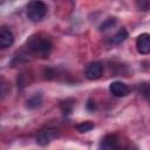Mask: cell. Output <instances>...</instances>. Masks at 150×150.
Masks as SVG:
<instances>
[{"instance_id": "obj_2", "label": "cell", "mask_w": 150, "mask_h": 150, "mask_svg": "<svg viewBox=\"0 0 150 150\" xmlns=\"http://www.w3.org/2000/svg\"><path fill=\"white\" fill-rule=\"evenodd\" d=\"M100 150H127V142L118 135H107L100 143Z\"/></svg>"}, {"instance_id": "obj_5", "label": "cell", "mask_w": 150, "mask_h": 150, "mask_svg": "<svg viewBox=\"0 0 150 150\" xmlns=\"http://www.w3.org/2000/svg\"><path fill=\"white\" fill-rule=\"evenodd\" d=\"M103 73V66L101 62H90L87 67H86V71H84V75L88 80H97L101 77Z\"/></svg>"}, {"instance_id": "obj_1", "label": "cell", "mask_w": 150, "mask_h": 150, "mask_svg": "<svg viewBox=\"0 0 150 150\" xmlns=\"http://www.w3.org/2000/svg\"><path fill=\"white\" fill-rule=\"evenodd\" d=\"M28 50L36 57H46L52 50V42L45 36H33L28 41Z\"/></svg>"}, {"instance_id": "obj_11", "label": "cell", "mask_w": 150, "mask_h": 150, "mask_svg": "<svg viewBox=\"0 0 150 150\" xmlns=\"http://www.w3.org/2000/svg\"><path fill=\"white\" fill-rule=\"evenodd\" d=\"M73 105H74V100H66L64 102H62L61 103V108H62V110L66 112V114H69L70 111H71V109H73Z\"/></svg>"}, {"instance_id": "obj_12", "label": "cell", "mask_w": 150, "mask_h": 150, "mask_svg": "<svg viewBox=\"0 0 150 150\" xmlns=\"http://www.w3.org/2000/svg\"><path fill=\"white\" fill-rule=\"evenodd\" d=\"M40 103H41V97L40 96L38 97V95H35L34 97H32L30 100L27 101V107H29V108H36V107L40 105Z\"/></svg>"}, {"instance_id": "obj_16", "label": "cell", "mask_w": 150, "mask_h": 150, "mask_svg": "<svg viewBox=\"0 0 150 150\" xmlns=\"http://www.w3.org/2000/svg\"><path fill=\"white\" fill-rule=\"evenodd\" d=\"M87 108H88L89 110H94V109L96 108L95 102H93V101H88V103H87Z\"/></svg>"}, {"instance_id": "obj_9", "label": "cell", "mask_w": 150, "mask_h": 150, "mask_svg": "<svg viewBox=\"0 0 150 150\" xmlns=\"http://www.w3.org/2000/svg\"><path fill=\"white\" fill-rule=\"evenodd\" d=\"M127 38H128V32H127V29H125V28H121V29H118V30L116 32V34L110 39V42L114 43V45H120V43H122L124 40H127Z\"/></svg>"}, {"instance_id": "obj_4", "label": "cell", "mask_w": 150, "mask_h": 150, "mask_svg": "<svg viewBox=\"0 0 150 150\" xmlns=\"http://www.w3.org/2000/svg\"><path fill=\"white\" fill-rule=\"evenodd\" d=\"M56 137H59V130L54 129V128H47L45 130H41L36 135V143L45 146V145L49 144Z\"/></svg>"}, {"instance_id": "obj_6", "label": "cell", "mask_w": 150, "mask_h": 150, "mask_svg": "<svg viewBox=\"0 0 150 150\" xmlns=\"http://www.w3.org/2000/svg\"><path fill=\"white\" fill-rule=\"evenodd\" d=\"M136 47L138 53L146 55L150 54V34L148 33H143L141 35H138L137 40H136Z\"/></svg>"}, {"instance_id": "obj_14", "label": "cell", "mask_w": 150, "mask_h": 150, "mask_svg": "<svg viewBox=\"0 0 150 150\" xmlns=\"http://www.w3.org/2000/svg\"><path fill=\"white\" fill-rule=\"evenodd\" d=\"M136 5L141 11H148L149 7H150V2L149 1H138V2H136Z\"/></svg>"}, {"instance_id": "obj_3", "label": "cell", "mask_w": 150, "mask_h": 150, "mask_svg": "<svg viewBox=\"0 0 150 150\" xmlns=\"http://www.w3.org/2000/svg\"><path fill=\"white\" fill-rule=\"evenodd\" d=\"M47 14V5L43 1H30L27 5V16L32 21H40Z\"/></svg>"}, {"instance_id": "obj_10", "label": "cell", "mask_w": 150, "mask_h": 150, "mask_svg": "<svg viewBox=\"0 0 150 150\" xmlns=\"http://www.w3.org/2000/svg\"><path fill=\"white\" fill-rule=\"evenodd\" d=\"M93 128H94V123H91L90 121L81 122L80 124L76 125V129H77V131H80V132H87V131H90Z\"/></svg>"}, {"instance_id": "obj_7", "label": "cell", "mask_w": 150, "mask_h": 150, "mask_svg": "<svg viewBox=\"0 0 150 150\" xmlns=\"http://www.w3.org/2000/svg\"><path fill=\"white\" fill-rule=\"evenodd\" d=\"M14 42V34L12 33L11 29L7 27H2L0 30V47L1 48H7L11 47Z\"/></svg>"}, {"instance_id": "obj_8", "label": "cell", "mask_w": 150, "mask_h": 150, "mask_svg": "<svg viewBox=\"0 0 150 150\" xmlns=\"http://www.w3.org/2000/svg\"><path fill=\"white\" fill-rule=\"evenodd\" d=\"M109 90L116 97H123V96L128 95V93H129V89H128L127 84H124L121 81H115V82L110 83Z\"/></svg>"}, {"instance_id": "obj_15", "label": "cell", "mask_w": 150, "mask_h": 150, "mask_svg": "<svg viewBox=\"0 0 150 150\" xmlns=\"http://www.w3.org/2000/svg\"><path fill=\"white\" fill-rule=\"evenodd\" d=\"M143 95H144V97H145L148 101H150V83L144 87V89H143Z\"/></svg>"}, {"instance_id": "obj_13", "label": "cell", "mask_w": 150, "mask_h": 150, "mask_svg": "<svg viewBox=\"0 0 150 150\" xmlns=\"http://www.w3.org/2000/svg\"><path fill=\"white\" fill-rule=\"evenodd\" d=\"M115 22H116L115 19H108L105 22L102 23V26H101V30H107V29L111 28V27L115 25Z\"/></svg>"}]
</instances>
